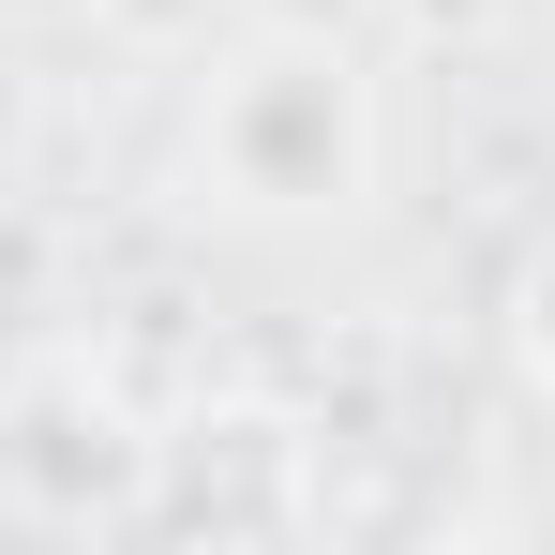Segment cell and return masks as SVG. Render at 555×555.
Returning <instances> with one entry per match:
<instances>
[{
    "label": "cell",
    "mask_w": 555,
    "mask_h": 555,
    "mask_svg": "<svg viewBox=\"0 0 555 555\" xmlns=\"http://www.w3.org/2000/svg\"><path fill=\"white\" fill-rule=\"evenodd\" d=\"M195 181L225 195L241 225H315L375 195V76L331 30H271L241 46L210 105H195Z\"/></svg>",
    "instance_id": "1"
},
{
    "label": "cell",
    "mask_w": 555,
    "mask_h": 555,
    "mask_svg": "<svg viewBox=\"0 0 555 555\" xmlns=\"http://www.w3.org/2000/svg\"><path fill=\"white\" fill-rule=\"evenodd\" d=\"M495 331H511V375H526V390L555 405V225L526 241V256H511V300H495Z\"/></svg>",
    "instance_id": "2"
}]
</instances>
